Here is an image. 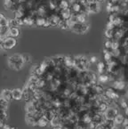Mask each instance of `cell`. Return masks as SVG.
<instances>
[{
  "label": "cell",
  "mask_w": 128,
  "mask_h": 129,
  "mask_svg": "<svg viewBox=\"0 0 128 129\" xmlns=\"http://www.w3.org/2000/svg\"><path fill=\"white\" fill-rule=\"evenodd\" d=\"M7 63H8L9 68L12 69L13 70H15V71L21 70V69L23 68V66L25 65L22 54H20V53L12 54L11 56L8 58Z\"/></svg>",
  "instance_id": "cell-1"
},
{
  "label": "cell",
  "mask_w": 128,
  "mask_h": 129,
  "mask_svg": "<svg viewBox=\"0 0 128 129\" xmlns=\"http://www.w3.org/2000/svg\"><path fill=\"white\" fill-rule=\"evenodd\" d=\"M89 64V60L87 59L86 57L82 56V55H79V56H76L73 59V65L75 67H77V69L81 70H87Z\"/></svg>",
  "instance_id": "cell-2"
},
{
  "label": "cell",
  "mask_w": 128,
  "mask_h": 129,
  "mask_svg": "<svg viewBox=\"0 0 128 129\" xmlns=\"http://www.w3.org/2000/svg\"><path fill=\"white\" fill-rule=\"evenodd\" d=\"M88 28H89V25L86 22L85 23L74 22L72 24V26L70 27V29H71L72 31H74L77 34H85V32H87Z\"/></svg>",
  "instance_id": "cell-3"
},
{
  "label": "cell",
  "mask_w": 128,
  "mask_h": 129,
  "mask_svg": "<svg viewBox=\"0 0 128 129\" xmlns=\"http://www.w3.org/2000/svg\"><path fill=\"white\" fill-rule=\"evenodd\" d=\"M3 45H4V50L13 49L17 45V40L15 38L7 36L3 38Z\"/></svg>",
  "instance_id": "cell-4"
},
{
  "label": "cell",
  "mask_w": 128,
  "mask_h": 129,
  "mask_svg": "<svg viewBox=\"0 0 128 129\" xmlns=\"http://www.w3.org/2000/svg\"><path fill=\"white\" fill-rule=\"evenodd\" d=\"M35 97V91L29 89L28 87L25 86L24 89L22 90V98L24 99L26 102L31 101L32 99Z\"/></svg>",
  "instance_id": "cell-5"
},
{
  "label": "cell",
  "mask_w": 128,
  "mask_h": 129,
  "mask_svg": "<svg viewBox=\"0 0 128 129\" xmlns=\"http://www.w3.org/2000/svg\"><path fill=\"white\" fill-rule=\"evenodd\" d=\"M87 11L88 13H97L101 11V6L99 4V1H96V2L92 3H88L86 6Z\"/></svg>",
  "instance_id": "cell-6"
},
{
  "label": "cell",
  "mask_w": 128,
  "mask_h": 129,
  "mask_svg": "<svg viewBox=\"0 0 128 129\" xmlns=\"http://www.w3.org/2000/svg\"><path fill=\"white\" fill-rule=\"evenodd\" d=\"M47 20L49 21L50 26H58L60 21H61V18H60V16L59 14L54 13V14H52V15L48 16Z\"/></svg>",
  "instance_id": "cell-7"
},
{
  "label": "cell",
  "mask_w": 128,
  "mask_h": 129,
  "mask_svg": "<svg viewBox=\"0 0 128 129\" xmlns=\"http://www.w3.org/2000/svg\"><path fill=\"white\" fill-rule=\"evenodd\" d=\"M0 97H2L3 99H5L6 101H7L8 103L13 100V97H12V90L10 89H4L1 91L0 93Z\"/></svg>",
  "instance_id": "cell-8"
},
{
  "label": "cell",
  "mask_w": 128,
  "mask_h": 129,
  "mask_svg": "<svg viewBox=\"0 0 128 129\" xmlns=\"http://www.w3.org/2000/svg\"><path fill=\"white\" fill-rule=\"evenodd\" d=\"M12 97L13 100H16V101H20L22 98V90L20 88H14L12 90Z\"/></svg>",
  "instance_id": "cell-9"
},
{
  "label": "cell",
  "mask_w": 128,
  "mask_h": 129,
  "mask_svg": "<svg viewBox=\"0 0 128 129\" xmlns=\"http://www.w3.org/2000/svg\"><path fill=\"white\" fill-rule=\"evenodd\" d=\"M47 18L44 17V16H37L36 20H35V25L38 28H44L45 24V21H46Z\"/></svg>",
  "instance_id": "cell-10"
},
{
  "label": "cell",
  "mask_w": 128,
  "mask_h": 129,
  "mask_svg": "<svg viewBox=\"0 0 128 129\" xmlns=\"http://www.w3.org/2000/svg\"><path fill=\"white\" fill-rule=\"evenodd\" d=\"M21 34V30H20L19 27H13V28H9V33L8 36L13 37V38H18Z\"/></svg>",
  "instance_id": "cell-11"
},
{
  "label": "cell",
  "mask_w": 128,
  "mask_h": 129,
  "mask_svg": "<svg viewBox=\"0 0 128 129\" xmlns=\"http://www.w3.org/2000/svg\"><path fill=\"white\" fill-rule=\"evenodd\" d=\"M49 123V120L47 119L44 115H42L41 117H39L38 119V126H41V127H45Z\"/></svg>",
  "instance_id": "cell-12"
},
{
  "label": "cell",
  "mask_w": 128,
  "mask_h": 129,
  "mask_svg": "<svg viewBox=\"0 0 128 129\" xmlns=\"http://www.w3.org/2000/svg\"><path fill=\"white\" fill-rule=\"evenodd\" d=\"M70 6V3L68 0H60L58 7L60 8V10H65V9H69Z\"/></svg>",
  "instance_id": "cell-13"
},
{
  "label": "cell",
  "mask_w": 128,
  "mask_h": 129,
  "mask_svg": "<svg viewBox=\"0 0 128 129\" xmlns=\"http://www.w3.org/2000/svg\"><path fill=\"white\" fill-rule=\"evenodd\" d=\"M9 33V27L8 26H0V37L2 38L8 36Z\"/></svg>",
  "instance_id": "cell-14"
},
{
  "label": "cell",
  "mask_w": 128,
  "mask_h": 129,
  "mask_svg": "<svg viewBox=\"0 0 128 129\" xmlns=\"http://www.w3.org/2000/svg\"><path fill=\"white\" fill-rule=\"evenodd\" d=\"M8 107H9V103L6 101L5 99H3L2 97H0V110H4V111H7Z\"/></svg>",
  "instance_id": "cell-15"
},
{
  "label": "cell",
  "mask_w": 128,
  "mask_h": 129,
  "mask_svg": "<svg viewBox=\"0 0 128 129\" xmlns=\"http://www.w3.org/2000/svg\"><path fill=\"white\" fill-rule=\"evenodd\" d=\"M8 27H9V28L19 27L18 22H17V21H16V19H15V18H13V19H11V20H9V21H8Z\"/></svg>",
  "instance_id": "cell-16"
},
{
  "label": "cell",
  "mask_w": 128,
  "mask_h": 129,
  "mask_svg": "<svg viewBox=\"0 0 128 129\" xmlns=\"http://www.w3.org/2000/svg\"><path fill=\"white\" fill-rule=\"evenodd\" d=\"M105 36L108 39H110L114 37V32H113V29H109V28H106V31H105Z\"/></svg>",
  "instance_id": "cell-17"
},
{
  "label": "cell",
  "mask_w": 128,
  "mask_h": 129,
  "mask_svg": "<svg viewBox=\"0 0 128 129\" xmlns=\"http://www.w3.org/2000/svg\"><path fill=\"white\" fill-rule=\"evenodd\" d=\"M0 26H8V20L4 14L0 18Z\"/></svg>",
  "instance_id": "cell-18"
},
{
  "label": "cell",
  "mask_w": 128,
  "mask_h": 129,
  "mask_svg": "<svg viewBox=\"0 0 128 129\" xmlns=\"http://www.w3.org/2000/svg\"><path fill=\"white\" fill-rule=\"evenodd\" d=\"M114 121H115L116 124H121L124 121V118L121 115H116L115 118H114Z\"/></svg>",
  "instance_id": "cell-19"
},
{
  "label": "cell",
  "mask_w": 128,
  "mask_h": 129,
  "mask_svg": "<svg viewBox=\"0 0 128 129\" xmlns=\"http://www.w3.org/2000/svg\"><path fill=\"white\" fill-rule=\"evenodd\" d=\"M22 57H23V60H24V62H25V64L26 63H30L31 62V61H32V59H31V57H30V55H28V53H25V54H22Z\"/></svg>",
  "instance_id": "cell-20"
},
{
  "label": "cell",
  "mask_w": 128,
  "mask_h": 129,
  "mask_svg": "<svg viewBox=\"0 0 128 129\" xmlns=\"http://www.w3.org/2000/svg\"><path fill=\"white\" fill-rule=\"evenodd\" d=\"M108 80H109V77H108L107 75L102 74L100 77H99V81H100L101 83H106Z\"/></svg>",
  "instance_id": "cell-21"
},
{
  "label": "cell",
  "mask_w": 128,
  "mask_h": 129,
  "mask_svg": "<svg viewBox=\"0 0 128 129\" xmlns=\"http://www.w3.org/2000/svg\"><path fill=\"white\" fill-rule=\"evenodd\" d=\"M97 69H98V71L99 72H103L104 69H105V64L103 62H99L97 64Z\"/></svg>",
  "instance_id": "cell-22"
},
{
  "label": "cell",
  "mask_w": 128,
  "mask_h": 129,
  "mask_svg": "<svg viewBox=\"0 0 128 129\" xmlns=\"http://www.w3.org/2000/svg\"><path fill=\"white\" fill-rule=\"evenodd\" d=\"M116 88H117V89H122V88H124V83H122L121 81H118V82H116L115 83V85H114Z\"/></svg>",
  "instance_id": "cell-23"
},
{
  "label": "cell",
  "mask_w": 128,
  "mask_h": 129,
  "mask_svg": "<svg viewBox=\"0 0 128 129\" xmlns=\"http://www.w3.org/2000/svg\"><path fill=\"white\" fill-rule=\"evenodd\" d=\"M111 42L109 39H108L107 41H105V43H104V46H105V47L107 48V49H110L111 47Z\"/></svg>",
  "instance_id": "cell-24"
},
{
  "label": "cell",
  "mask_w": 128,
  "mask_h": 129,
  "mask_svg": "<svg viewBox=\"0 0 128 129\" xmlns=\"http://www.w3.org/2000/svg\"><path fill=\"white\" fill-rule=\"evenodd\" d=\"M96 61H97V58H96L95 56H92V57L90 58V60H89V62H90V63H91V62L93 63V62H95Z\"/></svg>",
  "instance_id": "cell-25"
},
{
  "label": "cell",
  "mask_w": 128,
  "mask_h": 129,
  "mask_svg": "<svg viewBox=\"0 0 128 129\" xmlns=\"http://www.w3.org/2000/svg\"><path fill=\"white\" fill-rule=\"evenodd\" d=\"M0 50H4V45H3V38L0 39Z\"/></svg>",
  "instance_id": "cell-26"
},
{
  "label": "cell",
  "mask_w": 128,
  "mask_h": 129,
  "mask_svg": "<svg viewBox=\"0 0 128 129\" xmlns=\"http://www.w3.org/2000/svg\"><path fill=\"white\" fill-rule=\"evenodd\" d=\"M27 1H28V0H17V2L19 3V4H24Z\"/></svg>",
  "instance_id": "cell-27"
},
{
  "label": "cell",
  "mask_w": 128,
  "mask_h": 129,
  "mask_svg": "<svg viewBox=\"0 0 128 129\" xmlns=\"http://www.w3.org/2000/svg\"><path fill=\"white\" fill-rule=\"evenodd\" d=\"M53 129H61V128H60V125H57V126H54V128Z\"/></svg>",
  "instance_id": "cell-28"
},
{
  "label": "cell",
  "mask_w": 128,
  "mask_h": 129,
  "mask_svg": "<svg viewBox=\"0 0 128 129\" xmlns=\"http://www.w3.org/2000/svg\"><path fill=\"white\" fill-rule=\"evenodd\" d=\"M10 1H13V0H5L4 2H10Z\"/></svg>",
  "instance_id": "cell-29"
},
{
  "label": "cell",
  "mask_w": 128,
  "mask_h": 129,
  "mask_svg": "<svg viewBox=\"0 0 128 129\" xmlns=\"http://www.w3.org/2000/svg\"><path fill=\"white\" fill-rule=\"evenodd\" d=\"M3 15V13H0V18H1V16H2Z\"/></svg>",
  "instance_id": "cell-30"
},
{
  "label": "cell",
  "mask_w": 128,
  "mask_h": 129,
  "mask_svg": "<svg viewBox=\"0 0 128 129\" xmlns=\"http://www.w3.org/2000/svg\"><path fill=\"white\" fill-rule=\"evenodd\" d=\"M1 38H1V37H0V39H1Z\"/></svg>",
  "instance_id": "cell-31"
},
{
  "label": "cell",
  "mask_w": 128,
  "mask_h": 129,
  "mask_svg": "<svg viewBox=\"0 0 128 129\" xmlns=\"http://www.w3.org/2000/svg\"><path fill=\"white\" fill-rule=\"evenodd\" d=\"M75 1H77V0H75Z\"/></svg>",
  "instance_id": "cell-32"
}]
</instances>
